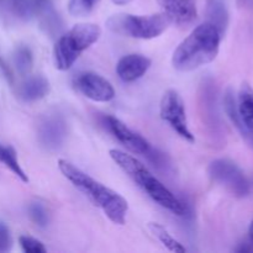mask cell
I'll return each mask as SVG.
<instances>
[{"instance_id": "22", "label": "cell", "mask_w": 253, "mask_h": 253, "mask_svg": "<svg viewBox=\"0 0 253 253\" xmlns=\"http://www.w3.org/2000/svg\"><path fill=\"white\" fill-rule=\"evenodd\" d=\"M100 0H69L68 12L74 17H84L90 14Z\"/></svg>"}, {"instance_id": "14", "label": "cell", "mask_w": 253, "mask_h": 253, "mask_svg": "<svg viewBox=\"0 0 253 253\" xmlns=\"http://www.w3.org/2000/svg\"><path fill=\"white\" fill-rule=\"evenodd\" d=\"M224 106L225 111H226V115L229 116L232 125L236 127V130L239 131V133L241 135V137L244 138L245 142L253 150V133L245 126V124L242 123V120L240 119L239 111H237L236 106V96H235L232 89H227V91L225 93Z\"/></svg>"}, {"instance_id": "19", "label": "cell", "mask_w": 253, "mask_h": 253, "mask_svg": "<svg viewBox=\"0 0 253 253\" xmlns=\"http://www.w3.org/2000/svg\"><path fill=\"white\" fill-rule=\"evenodd\" d=\"M148 230L151 231V234L170 252L174 253H184L187 250L185 247L180 244L179 241L174 239L172 235L168 232V230L165 226H162L158 222H150L148 224Z\"/></svg>"}, {"instance_id": "28", "label": "cell", "mask_w": 253, "mask_h": 253, "mask_svg": "<svg viewBox=\"0 0 253 253\" xmlns=\"http://www.w3.org/2000/svg\"><path fill=\"white\" fill-rule=\"evenodd\" d=\"M111 1L116 5H126V4H128L130 1H132V0H111Z\"/></svg>"}, {"instance_id": "10", "label": "cell", "mask_w": 253, "mask_h": 253, "mask_svg": "<svg viewBox=\"0 0 253 253\" xmlns=\"http://www.w3.org/2000/svg\"><path fill=\"white\" fill-rule=\"evenodd\" d=\"M67 123L58 113L47 114L39 124V141L47 150H58L67 138Z\"/></svg>"}, {"instance_id": "18", "label": "cell", "mask_w": 253, "mask_h": 253, "mask_svg": "<svg viewBox=\"0 0 253 253\" xmlns=\"http://www.w3.org/2000/svg\"><path fill=\"white\" fill-rule=\"evenodd\" d=\"M35 11H37V14H39L41 27L44 30L46 34H48L51 37L58 35L59 30L62 27V22L58 14L52 7V4L40 7V9H36Z\"/></svg>"}, {"instance_id": "1", "label": "cell", "mask_w": 253, "mask_h": 253, "mask_svg": "<svg viewBox=\"0 0 253 253\" xmlns=\"http://www.w3.org/2000/svg\"><path fill=\"white\" fill-rule=\"evenodd\" d=\"M58 168L63 177L83 193L93 205L101 210L106 217L115 225H124L128 211V203L119 193L94 179L84 170L67 160L58 161Z\"/></svg>"}, {"instance_id": "3", "label": "cell", "mask_w": 253, "mask_h": 253, "mask_svg": "<svg viewBox=\"0 0 253 253\" xmlns=\"http://www.w3.org/2000/svg\"><path fill=\"white\" fill-rule=\"evenodd\" d=\"M109 155L111 160L133 180V183L137 184L160 207L177 216H185L188 214L184 203L178 199L137 158L116 148L109 151Z\"/></svg>"}, {"instance_id": "11", "label": "cell", "mask_w": 253, "mask_h": 253, "mask_svg": "<svg viewBox=\"0 0 253 253\" xmlns=\"http://www.w3.org/2000/svg\"><path fill=\"white\" fill-rule=\"evenodd\" d=\"M170 24L187 26L198 16L197 0H156Z\"/></svg>"}, {"instance_id": "15", "label": "cell", "mask_w": 253, "mask_h": 253, "mask_svg": "<svg viewBox=\"0 0 253 253\" xmlns=\"http://www.w3.org/2000/svg\"><path fill=\"white\" fill-rule=\"evenodd\" d=\"M236 106L240 119L253 133V88L250 84L241 85L236 96Z\"/></svg>"}, {"instance_id": "5", "label": "cell", "mask_w": 253, "mask_h": 253, "mask_svg": "<svg viewBox=\"0 0 253 253\" xmlns=\"http://www.w3.org/2000/svg\"><path fill=\"white\" fill-rule=\"evenodd\" d=\"M169 24V19L163 12L152 15L121 12L110 16L106 21V26L114 34L138 40H152L161 36Z\"/></svg>"}, {"instance_id": "2", "label": "cell", "mask_w": 253, "mask_h": 253, "mask_svg": "<svg viewBox=\"0 0 253 253\" xmlns=\"http://www.w3.org/2000/svg\"><path fill=\"white\" fill-rule=\"evenodd\" d=\"M222 34L210 21L195 27L175 48L172 64L177 71L190 72L216 58Z\"/></svg>"}, {"instance_id": "25", "label": "cell", "mask_w": 253, "mask_h": 253, "mask_svg": "<svg viewBox=\"0 0 253 253\" xmlns=\"http://www.w3.org/2000/svg\"><path fill=\"white\" fill-rule=\"evenodd\" d=\"M12 246V237L10 229L4 221H0V253L9 252Z\"/></svg>"}, {"instance_id": "27", "label": "cell", "mask_w": 253, "mask_h": 253, "mask_svg": "<svg viewBox=\"0 0 253 253\" xmlns=\"http://www.w3.org/2000/svg\"><path fill=\"white\" fill-rule=\"evenodd\" d=\"M32 6H34V12L36 9H40L42 6H46V5L51 4V0H31Z\"/></svg>"}, {"instance_id": "20", "label": "cell", "mask_w": 253, "mask_h": 253, "mask_svg": "<svg viewBox=\"0 0 253 253\" xmlns=\"http://www.w3.org/2000/svg\"><path fill=\"white\" fill-rule=\"evenodd\" d=\"M0 6L16 19L26 20L34 14L31 0H0Z\"/></svg>"}, {"instance_id": "6", "label": "cell", "mask_w": 253, "mask_h": 253, "mask_svg": "<svg viewBox=\"0 0 253 253\" xmlns=\"http://www.w3.org/2000/svg\"><path fill=\"white\" fill-rule=\"evenodd\" d=\"M160 115L183 140L194 142L195 138L188 124L184 101L177 90L169 89L163 94L160 103Z\"/></svg>"}, {"instance_id": "24", "label": "cell", "mask_w": 253, "mask_h": 253, "mask_svg": "<svg viewBox=\"0 0 253 253\" xmlns=\"http://www.w3.org/2000/svg\"><path fill=\"white\" fill-rule=\"evenodd\" d=\"M19 244L21 246L22 251L27 253H46L47 249L40 240L35 237L22 235L19 237Z\"/></svg>"}, {"instance_id": "13", "label": "cell", "mask_w": 253, "mask_h": 253, "mask_svg": "<svg viewBox=\"0 0 253 253\" xmlns=\"http://www.w3.org/2000/svg\"><path fill=\"white\" fill-rule=\"evenodd\" d=\"M49 82L42 76L29 77L17 86V96L22 101L32 103L44 98L49 93Z\"/></svg>"}, {"instance_id": "9", "label": "cell", "mask_w": 253, "mask_h": 253, "mask_svg": "<svg viewBox=\"0 0 253 253\" xmlns=\"http://www.w3.org/2000/svg\"><path fill=\"white\" fill-rule=\"evenodd\" d=\"M74 88L90 100L96 103H108L115 98V89L106 78L94 72L79 73L73 79Z\"/></svg>"}, {"instance_id": "16", "label": "cell", "mask_w": 253, "mask_h": 253, "mask_svg": "<svg viewBox=\"0 0 253 253\" xmlns=\"http://www.w3.org/2000/svg\"><path fill=\"white\" fill-rule=\"evenodd\" d=\"M208 21L214 24L222 35L229 25V10L225 0H207Z\"/></svg>"}, {"instance_id": "7", "label": "cell", "mask_w": 253, "mask_h": 253, "mask_svg": "<svg viewBox=\"0 0 253 253\" xmlns=\"http://www.w3.org/2000/svg\"><path fill=\"white\" fill-rule=\"evenodd\" d=\"M209 174L215 182L224 185L236 197L242 198L250 194L251 184L241 168L227 158L215 160L209 166Z\"/></svg>"}, {"instance_id": "21", "label": "cell", "mask_w": 253, "mask_h": 253, "mask_svg": "<svg viewBox=\"0 0 253 253\" xmlns=\"http://www.w3.org/2000/svg\"><path fill=\"white\" fill-rule=\"evenodd\" d=\"M14 64L17 72L22 76H26L31 72L32 66H34V54H32V51L29 46L21 44L15 49Z\"/></svg>"}, {"instance_id": "4", "label": "cell", "mask_w": 253, "mask_h": 253, "mask_svg": "<svg viewBox=\"0 0 253 253\" xmlns=\"http://www.w3.org/2000/svg\"><path fill=\"white\" fill-rule=\"evenodd\" d=\"M101 36V29L96 24L81 22L59 36L53 47L54 67L58 71H68L84 51L93 46Z\"/></svg>"}, {"instance_id": "29", "label": "cell", "mask_w": 253, "mask_h": 253, "mask_svg": "<svg viewBox=\"0 0 253 253\" xmlns=\"http://www.w3.org/2000/svg\"><path fill=\"white\" fill-rule=\"evenodd\" d=\"M249 236H250V240H252V241H253V220H252L251 225H250V227H249Z\"/></svg>"}, {"instance_id": "12", "label": "cell", "mask_w": 253, "mask_h": 253, "mask_svg": "<svg viewBox=\"0 0 253 253\" xmlns=\"http://www.w3.org/2000/svg\"><path fill=\"white\" fill-rule=\"evenodd\" d=\"M151 59L142 54H126L119 59L116 64V73L125 83H131L142 78L150 69Z\"/></svg>"}, {"instance_id": "26", "label": "cell", "mask_w": 253, "mask_h": 253, "mask_svg": "<svg viewBox=\"0 0 253 253\" xmlns=\"http://www.w3.org/2000/svg\"><path fill=\"white\" fill-rule=\"evenodd\" d=\"M0 72L4 76V78L9 82L10 84H14V74H12L10 67L5 63V61L2 59V57L0 56Z\"/></svg>"}, {"instance_id": "23", "label": "cell", "mask_w": 253, "mask_h": 253, "mask_svg": "<svg viewBox=\"0 0 253 253\" xmlns=\"http://www.w3.org/2000/svg\"><path fill=\"white\" fill-rule=\"evenodd\" d=\"M29 214L37 226L44 227L48 224V214L41 203H32L29 207Z\"/></svg>"}, {"instance_id": "8", "label": "cell", "mask_w": 253, "mask_h": 253, "mask_svg": "<svg viewBox=\"0 0 253 253\" xmlns=\"http://www.w3.org/2000/svg\"><path fill=\"white\" fill-rule=\"evenodd\" d=\"M103 124L105 127L108 128L109 132L121 143L125 146L127 150H130L132 153H137V155L145 156L146 158L150 160L152 155L155 153L156 148L151 146L146 138H143L140 133L135 132L131 130L126 124L119 120L118 118L111 115L103 116Z\"/></svg>"}, {"instance_id": "17", "label": "cell", "mask_w": 253, "mask_h": 253, "mask_svg": "<svg viewBox=\"0 0 253 253\" xmlns=\"http://www.w3.org/2000/svg\"><path fill=\"white\" fill-rule=\"evenodd\" d=\"M0 163L4 165L7 169L11 170L21 182L29 183V177L20 166L16 151L11 146L4 145L2 142H0Z\"/></svg>"}]
</instances>
